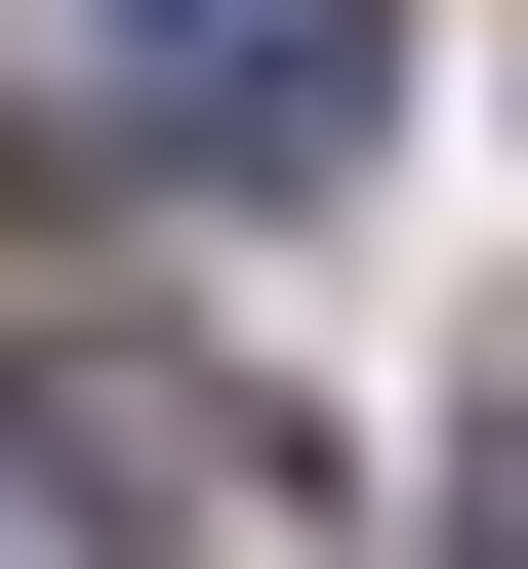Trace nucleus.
Listing matches in <instances>:
<instances>
[{
	"label": "nucleus",
	"mask_w": 528,
	"mask_h": 569,
	"mask_svg": "<svg viewBox=\"0 0 528 569\" xmlns=\"http://www.w3.org/2000/svg\"><path fill=\"white\" fill-rule=\"evenodd\" d=\"M488 569H528V448H488Z\"/></svg>",
	"instance_id": "7ed1b4c3"
},
{
	"label": "nucleus",
	"mask_w": 528,
	"mask_h": 569,
	"mask_svg": "<svg viewBox=\"0 0 528 569\" xmlns=\"http://www.w3.org/2000/svg\"><path fill=\"white\" fill-rule=\"evenodd\" d=\"M366 122H407V0H41L0 41V203H326Z\"/></svg>",
	"instance_id": "f257e3e1"
},
{
	"label": "nucleus",
	"mask_w": 528,
	"mask_h": 569,
	"mask_svg": "<svg viewBox=\"0 0 528 569\" xmlns=\"http://www.w3.org/2000/svg\"><path fill=\"white\" fill-rule=\"evenodd\" d=\"M0 488L82 569H203V529H285V407L203 367V326H122V284H41V326H0Z\"/></svg>",
	"instance_id": "f03ea898"
}]
</instances>
